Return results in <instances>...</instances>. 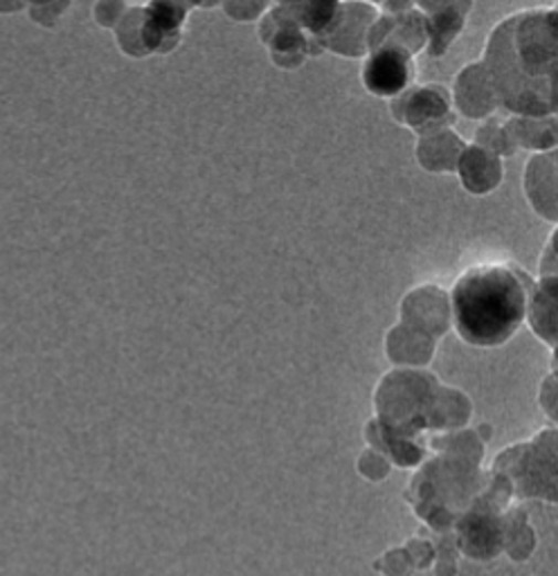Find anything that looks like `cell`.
I'll list each match as a JSON object with an SVG mask.
<instances>
[{
  "label": "cell",
  "instance_id": "3",
  "mask_svg": "<svg viewBox=\"0 0 558 576\" xmlns=\"http://www.w3.org/2000/svg\"><path fill=\"white\" fill-rule=\"evenodd\" d=\"M408 59L397 50H381L367 61L362 80L375 95H397L408 84Z\"/></svg>",
  "mask_w": 558,
  "mask_h": 576
},
{
  "label": "cell",
  "instance_id": "1",
  "mask_svg": "<svg viewBox=\"0 0 558 576\" xmlns=\"http://www.w3.org/2000/svg\"><path fill=\"white\" fill-rule=\"evenodd\" d=\"M556 12L527 10L493 30L486 69L507 108L529 115L556 108Z\"/></svg>",
  "mask_w": 558,
  "mask_h": 576
},
{
  "label": "cell",
  "instance_id": "2",
  "mask_svg": "<svg viewBox=\"0 0 558 576\" xmlns=\"http://www.w3.org/2000/svg\"><path fill=\"white\" fill-rule=\"evenodd\" d=\"M527 311L523 280L507 266L482 264L466 271L453 289L457 334L477 347L501 345L516 334Z\"/></svg>",
  "mask_w": 558,
  "mask_h": 576
}]
</instances>
